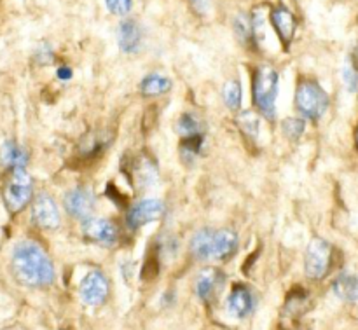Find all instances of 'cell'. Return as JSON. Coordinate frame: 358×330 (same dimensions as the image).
Returning <instances> with one entry per match:
<instances>
[{"mask_svg": "<svg viewBox=\"0 0 358 330\" xmlns=\"http://www.w3.org/2000/svg\"><path fill=\"white\" fill-rule=\"evenodd\" d=\"M332 292L345 303H357L358 301V278L352 273H341L332 282Z\"/></svg>", "mask_w": 358, "mask_h": 330, "instance_id": "obj_18", "label": "cell"}, {"mask_svg": "<svg viewBox=\"0 0 358 330\" xmlns=\"http://www.w3.org/2000/svg\"><path fill=\"white\" fill-rule=\"evenodd\" d=\"M171 80L168 77L161 76V73H149L140 82V94L145 98L159 96V94H166L171 89Z\"/></svg>", "mask_w": 358, "mask_h": 330, "instance_id": "obj_20", "label": "cell"}, {"mask_svg": "<svg viewBox=\"0 0 358 330\" xmlns=\"http://www.w3.org/2000/svg\"><path fill=\"white\" fill-rule=\"evenodd\" d=\"M355 143H357V149H358V128H357V131H355Z\"/></svg>", "mask_w": 358, "mask_h": 330, "instance_id": "obj_33", "label": "cell"}, {"mask_svg": "<svg viewBox=\"0 0 358 330\" xmlns=\"http://www.w3.org/2000/svg\"><path fill=\"white\" fill-rule=\"evenodd\" d=\"M133 177H135L136 185L140 189H147L157 180V168L156 163L149 156H142L133 164Z\"/></svg>", "mask_w": 358, "mask_h": 330, "instance_id": "obj_17", "label": "cell"}, {"mask_svg": "<svg viewBox=\"0 0 358 330\" xmlns=\"http://www.w3.org/2000/svg\"><path fill=\"white\" fill-rule=\"evenodd\" d=\"M31 222L44 231H55L62 224V215L56 201L45 192L38 194L31 203Z\"/></svg>", "mask_w": 358, "mask_h": 330, "instance_id": "obj_8", "label": "cell"}, {"mask_svg": "<svg viewBox=\"0 0 358 330\" xmlns=\"http://www.w3.org/2000/svg\"><path fill=\"white\" fill-rule=\"evenodd\" d=\"M80 229L86 240L101 247H114L119 240L117 226L108 219H84Z\"/></svg>", "mask_w": 358, "mask_h": 330, "instance_id": "obj_10", "label": "cell"}, {"mask_svg": "<svg viewBox=\"0 0 358 330\" xmlns=\"http://www.w3.org/2000/svg\"><path fill=\"white\" fill-rule=\"evenodd\" d=\"M140 38H142V35H140V28L135 21L126 20L119 24L117 42L122 52H128V55L135 52L140 45Z\"/></svg>", "mask_w": 358, "mask_h": 330, "instance_id": "obj_16", "label": "cell"}, {"mask_svg": "<svg viewBox=\"0 0 358 330\" xmlns=\"http://www.w3.org/2000/svg\"><path fill=\"white\" fill-rule=\"evenodd\" d=\"M35 59H37L38 65H51L52 59H55V55H52V49L48 42L38 45V49L35 51Z\"/></svg>", "mask_w": 358, "mask_h": 330, "instance_id": "obj_30", "label": "cell"}, {"mask_svg": "<svg viewBox=\"0 0 358 330\" xmlns=\"http://www.w3.org/2000/svg\"><path fill=\"white\" fill-rule=\"evenodd\" d=\"M66 213L76 219H87L94 208V194L90 187H73L63 196Z\"/></svg>", "mask_w": 358, "mask_h": 330, "instance_id": "obj_12", "label": "cell"}, {"mask_svg": "<svg viewBox=\"0 0 358 330\" xmlns=\"http://www.w3.org/2000/svg\"><path fill=\"white\" fill-rule=\"evenodd\" d=\"M226 285V275H224L222 269L215 268V266H210V268L201 269L196 276L194 282V290L196 296L201 303L205 304H213L217 303V299L220 297V292L224 290Z\"/></svg>", "mask_w": 358, "mask_h": 330, "instance_id": "obj_7", "label": "cell"}, {"mask_svg": "<svg viewBox=\"0 0 358 330\" xmlns=\"http://www.w3.org/2000/svg\"><path fill=\"white\" fill-rule=\"evenodd\" d=\"M236 122H238V128L241 129V133H243L245 136H247L248 140H255L259 136V124H261V121H259L257 114H255L254 110H245V112H240L236 117Z\"/></svg>", "mask_w": 358, "mask_h": 330, "instance_id": "obj_21", "label": "cell"}, {"mask_svg": "<svg viewBox=\"0 0 358 330\" xmlns=\"http://www.w3.org/2000/svg\"><path fill=\"white\" fill-rule=\"evenodd\" d=\"M201 145H203V135H192V136H184L178 149H180L184 159H187V157L194 159V157L201 152Z\"/></svg>", "mask_w": 358, "mask_h": 330, "instance_id": "obj_25", "label": "cell"}, {"mask_svg": "<svg viewBox=\"0 0 358 330\" xmlns=\"http://www.w3.org/2000/svg\"><path fill=\"white\" fill-rule=\"evenodd\" d=\"M222 98L224 103L227 108H231L233 112L240 110L241 107V84L238 79H231L224 84L222 89Z\"/></svg>", "mask_w": 358, "mask_h": 330, "instance_id": "obj_22", "label": "cell"}, {"mask_svg": "<svg viewBox=\"0 0 358 330\" xmlns=\"http://www.w3.org/2000/svg\"><path fill=\"white\" fill-rule=\"evenodd\" d=\"M238 250V234L233 229H224L215 231L213 236V259L217 262H227L229 259L234 257Z\"/></svg>", "mask_w": 358, "mask_h": 330, "instance_id": "obj_14", "label": "cell"}, {"mask_svg": "<svg viewBox=\"0 0 358 330\" xmlns=\"http://www.w3.org/2000/svg\"><path fill=\"white\" fill-rule=\"evenodd\" d=\"M56 76H58V79L62 80H69L70 77H72V70H70V66H59Z\"/></svg>", "mask_w": 358, "mask_h": 330, "instance_id": "obj_31", "label": "cell"}, {"mask_svg": "<svg viewBox=\"0 0 358 330\" xmlns=\"http://www.w3.org/2000/svg\"><path fill=\"white\" fill-rule=\"evenodd\" d=\"M213 236H215V231L208 229H199L198 233L192 236L191 245H189V250H191L192 257H196L198 261H212L213 259Z\"/></svg>", "mask_w": 358, "mask_h": 330, "instance_id": "obj_15", "label": "cell"}, {"mask_svg": "<svg viewBox=\"0 0 358 330\" xmlns=\"http://www.w3.org/2000/svg\"><path fill=\"white\" fill-rule=\"evenodd\" d=\"M269 21H271L273 28H275L276 35H278L283 48L289 49L294 37H296L297 30V20L296 16H294L292 10L287 6H283V3H278V6L273 7L271 13H269Z\"/></svg>", "mask_w": 358, "mask_h": 330, "instance_id": "obj_11", "label": "cell"}, {"mask_svg": "<svg viewBox=\"0 0 358 330\" xmlns=\"http://www.w3.org/2000/svg\"><path fill=\"white\" fill-rule=\"evenodd\" d=\"M329 94L318 82L304 79L297 84L296 108L308 121H318L329 108Z\"/></svg>", "mask_w": 358, "mask_h": 330, "instance_id": "obj_4", "label": "cell"}, {"mask_svg": "<svg viewBox=\"0 0 358 330\" xmlns=\"http://www.w3.org/2000/svg\"><path fill=\"white\" fill-rule=\"evenodd\" d=\"M304 129H306V121L304 119L289 117L282 122V131L289 140H299L303 136Z\"/></svg>", "mask_w": 358, "mask_h": 330, "instance_id": "obj_27", "label": "cell"}, {"mask_svg": "<svg viewBox=\"0 0 358 330\" xmlns=\"http://www.w3.org/2000/svg\"><path fill=\"white\" fill-rule=\"evenodd\" d=\"M0 161L7 170L13 168H24L28 163V152L21 145H17L13 140L3 142L2 150H0Z\"/></svg>", "mask_w": 358, "mask_h": 330, "instance_id": "obj_19", "label": "cell"}, {"mask_svg": "<svg viewBox=\"0 0 358 330\" xmlns=\"http://www.w3.org/2000/svg\"><path fill=\"white\" fill-rule=\"evenodd\" d=\"M105 6L115 16H124L131 10L133 0H105Z\"/></svg>", "mask_w": 358, "mask_h": 330, "instance_id": "obj_29", "label": "cell"}, {"mask_svg": "<svg viewBox=\"0 0 358 330\" xmlns=\"http://www.w3.org/2000/svg\"><path fill=\"white\" fill-rule=\"evenodd\" d=\"M334 248L324 238H313L304 255V273L313 282H320L331 273Z\"/></svg>", "mask_w": 358, "mask_h": 330, "instance_id": "obj_5", "label": "cell"}, {"mask_svg": "<svg viewBox=\"0 0 358 330\" xmlns=\"http://www.w3.org/2000/svg\"><path fill=\"white\" fill-rule=\"evenodd\" d=\"M250 21H252V37H254V44H261L266 37L264 6H259L252 10Z\"/></svg>", "mask_w": 358, "mask_h": 330, "instance_id": "obj_23", "label": "cell"}, {"mask_svg": "<svg viewBox=\"0 0 358 330\" xmlns=\"http://www.w3.org/2000/svg\"><path fill=\"white\" fill-rule=\"evenodd\" d=\"M164 212H166V206H164V203L161 199L147 198L136 203L129 210L126 220H128V226L131 229H140V227L147 226V224L157 222V220L163 219Z\"/></svg>", "mask_w": 358, "mask_h": 330, "instance_id": "obj_9", "label": "cell"}, {"mask_svg": "<svg viewBox=\"0 0 358 330\" xmlns=\"http://www.w3.org/2000/svg\"><path fill=\"white\" fill-rule=\"evenodd\" d=\"M254 292L243 283L234 285L227 296V311L231 317L238 318V320H245L247 317H250V313L254 311Z\"/></svg>", "mask_w": 358, "mask_h": 330, "instance_id": "obj_13", "label": "cell"}, {"mask_svg": "<svg viewBox=\"0 0 358 330\" xmlns=\"http://www.w3.org/2000/svg\"><path fill=\"white\" fill-rule=\"evenodd\" d=\"M343 80H345V86L348 91L358 89V70L352 58L346 59L345 66H343Z\"/></svg>", "mask_w": 358, "mask_h": 330, "instance_id": "obj_28", "label": "cell"}, {"mask_svg": "<svg viewBox=\"0 0 358 330\" xmlns=\"http://www.w3.org/2000/svg\"><path fill=\"white\" fill-rule=\"evenodd\" d=\"M280 73L269 63L255 66L252 72V101L259 114L268 121L275 119L276 98H278Z\"/></svg>", "mask_w": 358, "mask_h": 330, "instance_id": "obj_2", "label": "cell"}, {"mask_svg": "<svg viewBox=\"0 0 358 330\" xmlns=\"http://www.w3.org/2000/svg\"><path fill=\"white\" fill-rule=\"evenodd\" d=\"M79 296L87 306H103L107 303L108 296H110V283H108V278L100 269H93V271H90L80 280Z\"/></svg>", "mask_w": 358, "mask_h": 330, "instance_id": "obj_6", "label": "cell"}, {"mask_svg": "<svg viewBox=\"0 0 358 330\" xmlns=\"http://www.w3.org/2000/svg\"><path fill=\"white\" fill-rule=\"evenodd\" d=\"M34 199V180L24 168L7 171L2 184V201L10 215L21 213Z\"/></svg>", "mask_w": 358, "mask_h": 330, "instance_id": "obj_3", "label": "cell"}, {"mask_svg": "<svg viewBox=\"0 0 358 330\" xmlns=\"http://www.w3.org/2000/svg\"><path fill=\"white\" fill-rule=\"evenodd\" d=\"M177 124H178L177 126L178 133H182L184 136L201 135V133H199L201 124H199V119L196 117L194 114H189V112H185V114L180 115V119H178Z\"/></svg>", "mask_w": 358, "mask_h": 330, "instance_id": "obj_26", "label": "cell"}, {"mask_svg": "<svg viewBox=\"0 0 358 330\" xmlns=\"http://www.w3.org/2000/svg\"><path fill=\"white\" fill-rule=\"evenodd\" d=\"M234 34L236 37L240 38L241 44H248V45H255L254 44V37H252V21L250 16H247L245 13L238 14V17L234 20Z\"/></svg>", "mask_w": 358, "mask_h": 330, "instance_id": "obj_24", "label": "cell"}, {"mask_svg": "<svg viewBox=\"0 0 358 330\" xmlns=\"http://www.w3.org/2000/svg\"><path fill=\"white\" fill-rule=\"evenodd\" d=\"M10 275L27 289H48L55 283L56 271L44 248L31 240L20 241L10 254Z\"/></svg>", "mask_w": 358, "mask_h": 330, "instance_id": "obj_1", "label": "cell"}, {"mask_svg": "<svg viewBox=\"0 0 358 330\" xmlns=\"http://www.w3.org/2000/svg\"><path fill=\"white\" fill-rule=\"evenodd\" d=\"M192 6H194V9H198L199 13H205L206 7L210 6V0H192Z\"/></svg>", "mask_w": 358, "mask_h": 330, "instance_id": "obj_32", "label": "cell"}]
</instances>
